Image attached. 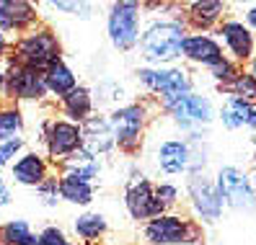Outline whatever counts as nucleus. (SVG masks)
Here are the masks:
<instances>
[{"instance_id":"nucleus-1","label":"nucleus","mask_w":256,"mask_h":245,"mask_svg":"<svg viewBox=\"0 0 256 245\" xmlns=\"http://www.w3.org/2000/svg\"><path fill=\"white\" fill-rule=\"evenodd\" d=\"M184 39H186V31L178 18H153L142 26L138 49L148 65L171 67L174 59L182 57Z\"/></svg>"},{"instance_id":"nucleus-2","label":"nucleus","mask_w":256,"mask_h":245,"mask_svg":"<svg viewBox=\"0 0 256 245\" xmlns=\"http://www.w3.org/2000/svg\"><path fill=\"white\" fill-rule=\"evenodd\" d=\"M13 62L34 67L39 72H44L52 62L62 59V44H60V36L54 34L52 26L36 23L34 28H28L26 34H21L16 41H13Z\"/></svg>"},{"instance_id":"nucleus-3","label":"nucleus","mask_w":256,"mask_h":245,"mask_svg":"<svg viewBox=\"0 0 256 245\" xmlns=\"http://www.w3.org/2000/svg\"><path fill=\"white\" fill-rule=\"evenodd\" d=\"M142 5L134 0H119L109 5L106 13V34L112 47L119 52H130L138 47V39L142 31Z\"/></svg>"},{"instance_id":"nucleus-4","label":"nucleus","mask_w":256,"mask_h":245,"mask_svg":"<svg viewBox=\"0 0 256 245\" xmlns=\"http://www.w3.org/2000/svg\"><path fill=\"white\" fill-rule=\"evenodd\" d=\"M138 78L163 106L192 93V78L184 67H142L138 70Z\"/></svg>"},{"instance_id":"nucleus-5","label":"nucleus","mask_w":256,"mask_h":245,"mask_svg":"<svg viewBox=\"0 0 256 245\" xmlns=\"http://www.w3.org/2000/svg\"><path fill=\"white\" fill-rule=\"evenodd\" d=\"M148 121V103L130 101L109 114V124L114 132V145L122 152H134L140 147L142 132Z\"/></svg>"},{"instance_id":"nucleus-6","label":"nucleus","mask_w":256,"mask_h":245,"mask_svg":"<svg viewBox=\"0 0 256 245\" xmlns=\"http://www.w3.org/2000/svg\"><path fill=\"white\" fill-rule=\"evenodd\" d=\"M44 158L50 163L62 165L70 155L80 150V124H72L65 116H50L44 124Z\"/></svg>"},{"instance_id":"nucleus-7","label":"nucleus","mask_w":256,"mask_h":245,"mask_svg":"<svg viewBox=\"0 0 256 245\" xmlns=\"http://www.w3.org/2000/svg\"><path fill=\"white\" fill-rule=\"evenodd\" d=\"M47 96L50 93H47V83H44V72L8 59V65H6V101H10V103H24V101L42 103Z\"/></svg>"},{"instance_id":"nucleus-8","label":"nucleus","mask_w":256,"mask_h":245,"mask_svg":"<svg viewBox=\"0 0 256 245\" xmlns=\"http://www.w3.org/2000/svg\"><path fill=\"white\" fill-rule=\"evenodd\" d=\"M142 235L150 245H189L200 240V227L189 220H182L178 214H160L156 220H148Z\"/></svg>"},{"instance_id":"nucleus-9","label":"nucleus","mask_w":256,"mask_h":245,"mask_svg":"<svg viewBox=\"0 0 256 245\" xmlns=\"http://www.w3.org/2000/svg\"><path fill=\"white\" fill-rule=\"evenodd\" d=\"M218 194L222 199V204H228L230 209L238 212H254L256 209V189L251 178L236 165H225L218 173Z\"/></svg>"},{"instance_id":"nucleus-10","label":"nucleus","mask_w":256,"mask_h":245,"mask_svg":"<svg viewBox=\"0 0 256 245\" xmlns=\"http://www.w3.org/2000/svg\"><path fill=\"white\" fill-rule=\"evenodd\" d=\"M124 207L130 212L132 220H156L160 214H166L163 204L153 194V183H150L142 173H132L127 181V191H124Z\"/></svg>"},{"instance_id":"nucleus-11","label":"nucleus","mask_w":256,"mask_h":245,"mask_svg":"<svg viewBox=\"0 0 256 245\" xmlns=\"http://www.w3.org/2000/svg\"><path fill=\"white\" fill-rule=\"evenodd\" d=\"M166 111L171 114V119L176 121L182 129H200L207 127L210 121L215 119V106L207 96H197V93H189L184 98H178L168 106H163Z\"/></svg>"},{"instance_id":"nucleus-12","label":"nucleus","mask_w":256,"mask_h":245,"mask_svg":"<svg viewBox=\"0 0 256 245\" xmlns=\"http://www.w3.org/2000/svg\"><path fill=\"white\" fill-rule=\"evenodd\" d=\"M156 165L158 171L166 176H176V173H200V160L194 155V150L184 140H166L156 150Z\"/></svg>"},{"instance_id":"nucleus-13","label":"nucleus","mask_w":256,"mask_h":245,"mask_svg":"<svg viewBox=\"0 0 256 245\" xmlns=\"http://www.w3.org/2000/svg\"><path fill=\"white\" fill-rule=\"evenodd\" d=\"M189 199H192V207L194 214L207 222V225H215L222 214V199L218 194V186L207 176L202 173H192L189 176Z\"/></svg>"},{"instance_id":"nucleus-14","label":"nucleus","mask_w":256,"mask_h":245,"mask_svg":"<svg viewBox=\"0 0 256 245\" xmlns=\"http://www.w3.org/2000/svg\"><path fill=\"white\" fill-rule=\"evenodd\" d=\"M114 147H116L114 145V132H112L106 114L96 111L94 116H88L80 124V150L86 155L101 160V158H106Z\"/></svg>"},{"instance_id":"nucleus-15","label":"nucleus","mask_w":256,"mask_h":245,"mask_svg":"<svg viewBox=\"0 0 256 245\" xmlns=\"http://www.w3.org/2000/svg\"><path fill=\"white\" fill-rule=\"evenodd\" d=\"M52 176V163L39 150H24L10 163V181L26 189H36Z\"/></svg>"},{"instance_id":"nucleus-16","label":"nucleus","mask_w":256,"mask_h":245,"mask_svg":"<svg viewBox=\"0 0 256 245\" xmlns=\"http://www.w3.org/2000/svg\"><path fill=\"white\" fill-rule=\"evenodd\" d=\"M39 23V5L28 0H0V31L8 34H26L28 28Z\"/></svg>"},{"instance_id":"nucleus-17","label":"nucleus","mask_w":256,"mask_h":245,"mask_svg":"<svg viewBox=\"0 0 256 245\" xmlns=\"http://www.w3.org/2000/svg\"><path fill=\"white\" fill-rule=\"evenodd\" d=\"M182 54L189 59V62H197V65H204V67H215L218 62H222L225 54H222V47L207 34H194V36H186L184 39V47H182Z\"/></svg>"},{"instance_id":"nucleus-18","label":"nucleus","mask_w":256,"mask_h":245,"mask_svg":"<svg viewBox=\"0 0 256 245\" xmlns=\"http://www.w3.org/2000/svg\"><path fill=\"white\" fill-rule=\"evenodd\" d=\"M60 109L62 116L72 124H83L88 116L96 114V103H94V93L88 85H75L68 96L60 98Z\"/></svg>"},{"instance_id":"nucleus-19","label":"nucleus","mask_w":256,"mask_h":245,"mask_svg":"<svg viewBox=\"0 0 256 245\" xmlns=\"http://www.w3.org/2000/svg\"><path fill=\"white\" fill-rule=\"evenodd\" d=\"M220 36L236 59H251L254 57V34L240 21H222Z\"/></svg>"},{"instance_id":"nucleus-20","label":"nucleus","mask_w":256,"mask_h":245,"mask_svg":"<svg viewBox=\"0 0 256 245\" xmlns=\"http://www.w3.org/2000/svg\"><path fill=\"white\" fill-rule=\"evenodd\" d=\"M44 83H47V93L60 101L78 85V78H75L72 67L65 62V59H57V62H52L47 70H44Z\"/></svg>"},{"instance_id":"nucleus-21","label":"nucleus","mask_w":256,"mask_h":245,"mask_svg":"<svg viewBox=\"0 0 256 245\" xmlns=\"http://www.w3.org/2000/svg\"><path fill=\"white\" fill-rule=\"evenodd\" d=\"M26 134V116L18 103H0V142L24 140Z\"/></svg>"},{"instance_id":"nucleus-22","label":"nucleus","mask_w":256,"mask_h":245,"mask_svg":"<svg viewBox=\"0 0 256 245\" xmlns=\"http://www.w3.org/2000/svg\"><path fill=\"white\" fill-rule=\"evenodd\" d=\"M72 230L86 245H94V243H98V238L106 235L109 222L101 212H83L72 220Z\"/></svg>"},{"instance_id":"nucleus-23","label":"nucleus","mask_w":256,"mask_h":245,"mask_svg":"<svg viewBox=\"0 0 256 245\" xmlns=\"http://www.w3.org/2000/svg\"><path fill=\"white\" fill-rule=\"evenodd\" d=\"M57 181H60V199H62V202L75 204V207H88L94 202L96 186H91V183H83V181L72 178L68 173H60Z\"/></svg>"},{"instance_id":"nucleus-24","label":"nucleus","mask_w":256,"mask_h":245,"mask_svg":"<svg viewBox=\"0 0 256 245\" xmlns=\"http://www.w3.org/2000/svg\"><path fill=\"white\" fill-rule=\"evenodd\" d=\"M0 245H39V235L26 220H8L0 225Z\"/></svg>"},{"instance_id":"nucleus-25","label":"nucleus","mask_w":256,"mask_h":245,"mask_svg":"<svg viewBox=\"0 0 256 245\" xmlns=\"http://www.w3.org/2000/svg\"><path fill=\"white\" fill-rule=\"evenodd\" d=\"M254 106L246 101H238V98H228L225 106L220 109V121L225 129H240L248 124V116H251Z\"/></svg>"},{"instance_id":"nucleus-26","label":"nucleus","mask_w":256,"mask_h":245,"mask_svg":"<svg viewBox=\"0 0 256 245\" xmlns=\"http://www.w3.org/2000/svg\"><path fill=\"white\" fill-rule=\"evenodd\" d=\"M94 103L96 106H109V109H119V106H124V96H127V90L122 83H116V80H101L94 90Z\"/></svg>"},{"instance_id":"nucleus-27","label":"nucleus","mask_w":256,"mask_h":245,"mask_svg":"<svg viewBox=\"0 0 256 245\" xmlns=\"http://www.w3.org/2000/svg\"><path fill=\"white\" fill-rule=\"evenodd\" d=\"M222 10H225V5L218 3V0H202V3H192V5H189L186 16H189V21H192L194 26L207 28V26L218 23V18L222 16Z\"/></svg>"},{"instance_id":"nucleus-28","label":"nucleus","mask_w":256,"mask_h":245,"mask_svg":"<svg viewBox=\"0 0 256 245\" xmlns=\"http://www.w3.org/2000/svg\"><path fill=\"white\" fill-rule=\"evenodd\" d=\"M220 88L228 93V98H238V101H246V103L256 101V78L251 72H238L230 83H225Z\"/></svg>"},{"instance_id":"nucleus-29","label":"nucleus","mask_w":256,"mask_h":245,"mask_svg":"<svg viewBox=\"0 0 256 245\" xmlns=\"http://www.w3.org/2000/svg\"><path fill=\"white\" fill-rule=\"evenodd\" d=\"M36 196H39V202L44 207H57L60 204V181H57V176H50L42 186H36Z\"/></svg>"},{"instance_id":"nucleus-30","label":"nucleus","mask_w":256,"mask_h":245,"mask_svg":"<svg viewBox=\"0 0 256 245\" xmlns=\"http://www.w3.org/2000/svg\"><path fill=\"white\" fill-rule=\"evenodd\" d=\"M24 150H26V140L0 142V171H3V168H10V163L16 160Z\"/></svg>"},{"instance_id":"nucleus-31","label":"nucleus","mask_w":256,"mask_h":245,"mask_svg":"<svg viewBox=\"0 0 256 245\" xmlns=\"http://www.w3.org/2000/svg\"><path fill=\"white\" fill-rule=\"evenodd\" d=\"M39 245H75V243L60 227L50 225V227H44L42 233H39Z\"/></svg>"},{"instance_id":"nucleus-32","label":"nucleus","mask_w":256,"mask_h":245,"mask_svg":"<svg viewBox=\"0 0 256 245\" xmlns=\"http://www.w3.org/2000/svg\"><path fill=\"white\" fill-rule=\"evenodd\" d=\"M153 194H156L158 202L163 204V209H171L178 202V189L174 186V183H158V186H153Z\"/></svg>"},{"instance_id":"nucleus-33","label":"nucleus","mask_w":256,"mask_h":245,"mask_svg":"<svg viewBox=\"0 0 256 245\" xmlns=\"http://www.w3.org/2000/svg\"><path fill=\"white\" fill-rule=\"evenodd\" d=\"M210 70H212V78L220 83V85H225V83H230L233 78H236V75H238V70H236V65L230 62V59L228 57H225L222 59V62H218L215 67H210Z\"/></svg>"},{"instance_id":"nucleus-34","label":"nucleus","mask_w":256,"mask_h":245,"mask_svg":"<svg viewBox=\"0 0 256 245\" xmlns=\"http://www.w3.org/2000/svg\"><path fill=\"white\" fill-rule=\"evenodd\" d=\"M13 202V189H10V181L0 173V209L8 207Z\"/></svg>"},{"instance_id":"nucleus-35","label":"nucleus","mask_w":256,"mask_h":245,"mask_svg":"<svg viewBox=\"0 0 256 245\" xmlns=\"http://www.w3.org/2000/svg\"><path fill=\"white\" fill-rule=\"evenodd\" d=\"M13 49V41L3 34V31H0V65H6L8 62V52Z\"/></svg>"},{"instance_id":"nucleus-36","label":"nucleus","mask_w":256,"mask_h":245,"mask_svg":"<svg viewBox=\"0 0 256 245\" xmlns=\"http://www.w3.org/2000/svg\"><path fill=\"white\" fill-rule=\"evenodd\" d=\"M6 65H0V103H6Z\"/></svg>"},{"instance_id":"nucleus-37","label":"nucleus","mask_w":256,"mask_h":245,"mask_svg":"<svg viewBox=\"0 0 256 245\" xmlns=\"http://www.w3.org/2000/svg\"><path fill=\"white\" fill-rule=\"evenodd\" d=\"M246 21H248V26L256 31V5H251V8L246 10Z\"/></svg>"},{"instance_id":"nucleus-38","label":"nucleus","mask_w":256,"mask_h":245,"mask_svg":"<svg viewBox=\"0 0 256 245\" xmlns=\"http://www.w3.org/2000/svg\"><path fill=\"white\" fill-rule=\"evenodd\" d=\"M246 127H251V129H256V106L251 109V116H248V124Z\"/></svg>"},{"instance_id":"nucleus-39","label":"nucleus","mask_w":256,"mask_h":245,"mask_svg":"<svg viewBox=\"0 0 256 245\" xmlns=\"http://www.w3.org/2000/svg\"><path fill=\"white\" fill-rule=\"evenodd\" d=\"M251 75L256 78V54H254V59H251Z\"/></svg>"},{"instance_id":"nucleus-40","label":"nucleus","mask_w":256,"mask_h":245,"mask_svg":"<svg viewBox=\"0 0 256 245\" xmlns=\"http://www.w3.org/2000/svg\"><path fill=\"white\" fill-rule=\"evenodd\" d=\"M254 145H256V137H254ZM254 158H256V155H254Z\"/></svg>"}]
</instances>
